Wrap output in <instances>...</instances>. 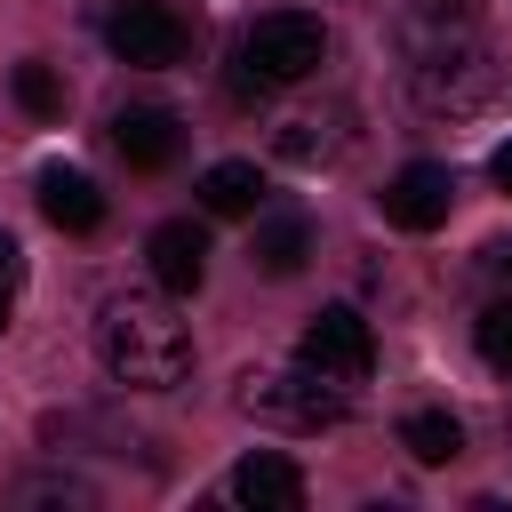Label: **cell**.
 I'll return each mask as SVG.
<instances>
[{
  "instance_id": "1",
  "label": "cell",
  "mask_w": 512,
  "mask_h": 512,
  "mask_svg": "<svg viewBox=\"0 0 512 512\" xmlns=\"http://www.w3.org/2000/svg\"><path fill=\"white\" fill-rule=\"evenodd\" d=\"M408 88L440 120H480V112H504L512 104V64L464 16H440L432 32L408 24Z\"/></svg>"
},
{
  "instance_id": "2",
  "label": "cell",
  "mask_w": 512,
  "mask_h": 512,
  "mask_svg": "<svg viewBox=\"0 0 512 512\" xmlns=\"http://www.w3.org/2000/svg\"><path fill=\"white\" fill-rule=\"evenodd\" d=\"M96 360H104V376L128 384V392H168V384H184V376H192V328L176 320L168 288H160V296H112V304L96 312Z\"/></svg>"
},
{
  "instance_id": "3",
  "label": "cell",
  "mask_w": 512,
  "mask_h": 512,
  "mask_svg": "<svg viewBox=\"0 0 512 512\" xmlns=\"http://www.w3.org/2000/svg\"><path fill=\"white\" fill-rule=\"evenodd\" d=\"M328 64V24L304 16V8H272L240 32V96H264V88H296Z\"/></svg>"
},
{
  "instance_id": "4",
  "label": "cell",
  "mask_w": 512,
  "mask_h": 512,
  "mask_svg": "<svg viewBox=\"0 0 512 512\" xmlns=\"http://www.w3.org/2000/svg\"><path fill=\"white\" fill-rule=\"evenodd\" d=\"M240 408L256 424H280V432H328V424H344V384H328L312 360L248 368L240 376Z\"/></svg>"
},
{
  "instance_id": "5",
  "label": "cell",
  "mask_w": 512,
  "mask_h": 512,
  "mask_svg": "<svg viewBox=\"0 0 512 512\" xmlns=\"http://www.w3.org/2000/svg\"><path fill=\"white\" fill-rule=\"evenodd\" d=\"M104 40H112V56L136 64V72H168V64H184V48H192L184 16L160 8V0H128V8L104 24Z\"/></svg>"
},
{
  "instance_id": "6",
  "label": "cell",
  "mask_w": 512,
  "mask_h": 512,
  "mask_svg": "<svg viewBox=\"0 0 512 512\" xmlns=\"http://www.w3.org/2000/svg\"><path fill=\"white\" fill-rule=\"evenodd\" d=\"M296 360H312L328 384H368V368H376V336H368V320L352 312V304H328L312 328H304V344H296Z\"/></svg>"
},
{
  "instance_id": "7",
  "label": "cell",
  "mask_w": 512,
  "mask_h": 512,
  "mask_svg": "<svg viewBox=\"0 0 512 512\" xmlns=\"http://www.w3.org/2000/svg\"><path fill=\"white\" fill-rule=\"evenodd\" d=\"M112 152H120L128 168L160 176V168L184 160V120H176L168 104H128V112H112Z\"/></svg>"
},
{
  "instance_id": "8",
  "label": "cell",
  "mask_w": 512,
  "mask_h": 512,
  "mask_svg": "<svg viewBox=\"0 0 512 512\" xmlns=\"http://www.w3.org/2000/svg\"><path fill=\"white\" fill-rule=\"evenodd\" d=\"M448 208H456V176H448L440 160H408V168L384 184V216H392L400 232H440Z\"/></svg>"
},
{
  "instance_id": "9",
  "label": "cell",
  "mask_w": 512,
  "mask_h": 512,
  "mask_svg": "<svg viewBox=\"0 0 512 512\" xmlns=\"http://www.w3.org/2000/svg\"><path fill=\"white\" fill-rule=\"evenodd\" d=\"M144 256H152V280H160L168 296H192V288L208 280V232H200L192 216H168Z\"/></svg>"
},
{
  "instance_id": "10",
  "label": "cell",
  "mask_w": 512,
  "mask_h": 512,
  "mask_svg": "<svg viewBox=\"0 0 512 512\" xmlns=\"http://www.w3.org/2000/svg\"><path fill=\"white\" fill-rule=\"evenodd\" d=\"M224 488H232V504H248V512H296V504H304V472H296L288 456H272V448L240 456Z\"/></svg>"
},
{
  "instance_id": "11",
  "label": "cell",
  "mask_w": 512,
  "mask_h": 512,
  "mask_svg": "<svg viewBox=\"0 0 512 512\" xmlns=\"http://www.w3.org/2000/svg\"><path fill=\"white\" fill-rule=\"evenodd\" d=\"M40 216H48L56 232H96V224H104V192H96V176L48 160V168H40Z\"/></svg>"
},
{
  "instance_id": "12",
  "label": "cell",
  "mask_w": 512,
  "mask_h": 512,
  "mask_svg": "<svg viewBox=\"0 0 512 512\" xmlns=\"http://www.w3.org/2000/svg\"><path fill=\"white\" fill-rule=\"evenodd\" d=\"M304 256H312V224H304L296 208H272V216L256 224L248 264H256V272H272V280H288V272H304Z\"/></svg>"
},
{
  "instance_id": "13",
  "label": "cell",
  "mask_w": 512,
  "mask_h": 512,
  "mask_svg": "<svg viewBox=\"0 0 512 512\" xmlns=\"http://www.w3.org/2000/svg\"><path fill=\"white\" fill-rule=\"evenodd\" d=\"M200 208H208V216H256V208H264L256 160H216V168L200 176Z\"/></svg>"
},
{
  "instance_id": "14",
  "label": "cell",
  "mask_w": 512,
  "mask_h": 512,
  "mask_svg": "<svg viewBox=\"0 0 512 512\" xmlns=\"http://www.w3.org/2000/svg\"><path fill=\"white\" fill-rule=\"evenodd\" d=\"M400 448L416 464H456L464 456V424L448 408H416V416H400Z\"/></svg>"
},
{
  "instance_id": "15",
  "label": "cell",
  "mask_w": 512,
  "mask_h": 512,
  "mask_svg": "<svg viewBox=\"0 0 512 512\" xmlns=\"http://www.w3.org/2000/svg\"><path fill=\"white\" fill-rule=\"evenodd\" d=\"M8 88H16V104H24L32 120H56V112H64V80H56L40 56H24V64L8 72Z\"/></svg>"
},
{
  "instance_id": "16",
  "label": "cell",
  "mask_w": 512,
  "mask_h": 512,
  "mask_svg": "<svg viewBox=\"0 0 512 512\" xmlns=\"http://www.w3.org/2000/svg\"><path fill=\"white\" fill-rule=\"evenodd\" d=\"M472 344H480V360H488L496 376H512V296H496V304L472 320Z\"/></svg>"
},
{
  "instance_id": "17",
  "label": "cell",
  "mask_w": 512,
  "mask_h": 512,
  "mask_svg": "<svg viewBox=\"0 0 512 512\" xmlns=\"http://www.w3.org/2000/svg\"><path fill=\"white\" fill-rule=\"evenodd\" d=\"M488 176H496V192H512V136L488 152Z\"/></svg>"
},
{
  "instance_id": "18",
  "label": "cell",
  "mask_w": 512,
  "mask_h": 512,
  "mask_svg": "<svg viewBox=\"0 0 512 512\" xmlns=\"http://www.w3.org/2000/svg\"><path fill=\"white\" fill-rule=\"evenodd\" d=\"M488 272H504V280H512V240H488Z\"/></svg>"
},
{
  "instance_id": "19",
  "label": "cell",
  "mask_w": 512,
  "mask_h": 512,
  "mask_svg": "<svg viewBox=\"0 0 512 512\" xmlns=\"http://www.w3.org/2000/svg\"><path fill=\"white\" fill-rule=\"evenodd\" d=\"M8 312H16V264L0 272V328H8Z\"/></svg>"
},
{
  "instance_id": "20",
  "label": "cell",
  "mask_w": 512,
  "mask_h": 512,
  "mask_svg": "<svg viewBox=\"0 0 512 512\" xmlns=\"http://www.w3.org/2000/svg\"><path fill=\"white\" fill-rule=\"evenodd\" d=\"M8 264H16V240H8V232H0V272H8Z\"/></svg>"
}]
</instances>
